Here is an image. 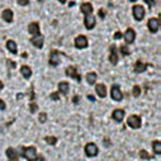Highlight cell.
Instances as JSON below:
<instances>
[{"mask_svg":"<svg viewBox=\"0 0 161 161\" xmlns=\"http://www.w3.org/2000/svg\"><path fill=\"white\" fill-rule=\"evenodd\" d=\"M22 156L25 157L28 161H37V150L34 146L22 147Z\"/></svg>","mask_w":161,"mask_h":161,"instance_id":"cell-1","label":"cell"},{"mask_svg":"<svg viewBox=\"0 0 161 161\" xmlns=\"http://www.w3.org/2000/svg\"><path fill=\"white\" fill-rule=\"evenodd\" d=\"M127 123H128V126H130L131 128H133V130H138V128L141 127V125H142V122H141V117H140V115H136V114H132V115L128 117Z\"/></svg>","mask_w":161,"mask_h":161,"instance_id":"cell-2","label":"cell"},{"mask_svg":"<svg viewBox=\"0 0 161 161\" xmlns=\"http://www.w3.org/2000/svg\"><path fill=\"white\" fill-rule=\"evenodd\" d=\"M88 38L85 37V36H77L76 38H75V47L77 48V50H83V48H86L88 47Z\"/></svg>","mask_w":161,"mask_h":161,"instance_id":"cell-3","label":"cell"},{"mask_svg":"<svg viewBox=\"0 0 161 161\" xmlns=\"http://www.w3.org/2000/svg\"><path fill=\"white\" fill-rule=\"evenodd\" d=\"M132 14H133V17H135L136 20L141 22L143 19V17H145V9H143V7L142 5H135L132 8Z\"/></svg>","mask_w":161,"mask_h":161,"instance_id":"cell-4","label":"cell"},{"mask_svg":"<svg viewBox=\"0 0 161 161\" xmlns=\"http://www.w3.org/2000/svg\"><path fill=\"white\" fill-rule=\"evenodd\" d=\"M98 152H99V148H98V146L95 143L90 142V143H88L85 146V155L88 157H94V156L98 155Z\"/></svg>","mask_w":161,"mask_h":161,"instance_id":"cell-5","label":"cell"},{"mask_svg":"<svg viewBox=\"0 0 161 161\" xmlns=\"http://www.w3.org/2000/svg\"><path fill=\"white\" fill-rule=\"evenodd\" d=\"M66 75H67L69 77H72V79H75L77 83H80V81H81V76H80V74H79L77 69H75L74 66H69V67L66 69Z\"/></svg>","mask_w":161,"mask_h":161,"instance_id":"cell-6","label":"cell"},{"mask_svg":"<svg viewBox=\"0 0 161 161\" xmlns=\"http://www.w3.org/2000/svg\"><path fill=\"white\" fill-rule=\"evenodd\" d=\"M147 27L151 33H156L160 28V19L158 18H150L147 22Z\"/></svg>","mask_w":161,"mask_h":161,"instance_id":"cell-7","label":"cell"},{"mask_svg":"<svg viewBox=\"0 0 161 161\" xmlns=\"http://www.w3.org/2000/svg\"><path fill=\"white\" fill-rule=\"evenodd\" d=\"M110 95H112V99L115 100V102H120V100L123 99V94H122V92H120V89H119L118 85H113L112 86Z\"/></svg>","mask_w":161,"mask_h":161,"instance_id":"cell-8","label":"cell"},{"mask_svg":"<svg viewBox=\"0 0 161 161\" xmlns=\"http://www.w3.org/2000/svg\"><path fill=\"white\" fill-rule=\"evenodd\" d=\"M43 41H45V37L42 34H38V36H33L32 39H31V43L37 47V48H42L43 46Z\"/></svg>","mask_w":161,"mask_h":161,"instance_id":"cell-9","label":"cell"},{"mask_svg":"<svg viewBox=\"0 0 161 161\" xmlns=\"http://www.w3.org/2000/svg\"><path fill=\"white\" fill-rule=\"evenodd\" d=\"M123 37H125V39H126V43H127V45H131V43H133L135 38H136V32H135L132 28H128V29L126 31V33L123 34Z\"/></svg>","mask_w":161,"mask_h":161,"instance_id":"cell-10","label":"cell"},{"mask_svg":"<svg viewBox=\"0 0 161 161\" xmlns=\"http://www.w3.org/2000/svg\"><path fill=\"white\" fill-rule=\"evenodd\" d=\"M61 55V52H58L57 50H53L52 52H51V56H50V65L51 66H57L58 64H60V58H58V56Z\"/></svg>","mask_w":161,"mask_h":161,"instance_id":"cell-11","label":"cell"},{"mask_svg":"<svg viewBox=\"0 0 161 161\" xmlns=\"http://www.w3.org/2000/svg\"><path fill=\"white\" fill-rule=\"evenodd\" d=\"M109 61H110V64L112 65H117V62H118V55H117V48H115V46L113 45V46H110L109 47Z\"/></svg>","mask_w":161,"mask_h":161,"instance_id":"cell-12","label":"cell"},{"mask_svg":"<svg viewBox=\"0 0 161 161\" xmlns=\"http://www.w3.org/2000/svg\"><path fill=\"white\" fill-rule=\"evenodd\" d=\"M123 117H125V110H122V109H115L112 113V118L115 120V122H118V123L122 122Z\"/></svg>","mask_w":161,"mask_h":161,"instance_id":"cell-13","label":"cell"},{"mask_svg":"<svg viewBox=\"0 0 161 161\" xmlns=\"http://www.w3.org/2000/svg\"><path fill=\"white\" fill-rule=\"evenodd\" d=\"M95 17H93L92 14L90 15H85V19H84V24L86 27V29H93L95 27Z\"/></svg>","mask_w":161,"mask_h":161,"instance_id":"cell-14","label":"cell"},{"mask_svg":"<svg viewBox=\"0 0 161 161\" xmlns=\"http://www.w3.org/2000/svg\"><path fill=\"white\" fill-rule=\"evenodd\" d=\"M5 153H7V156H8V160H9V161H18V158H19V156H18L17 151H15L13 147H8V148H7V151H5Z\"/></svg>","mask_w":161,"mask_h":161,"instance_id":"cell-15","label":"cell"},{"mask_svg":"<svg viewBox=\"0 0 161 161\" xmlns=\"http://www.w3.org/2000/svg\"><path fill=\"white\" fill-rule=\"evenodd\" d=\"M28 32L32 34V36H38V34H41L39 33V24L37 22H32L29 23L28 25Z\"/></svg>","mask_w":161,"mask_h":161,"instance_id":"cell-16","label":"cell"},{"mask_svg":"<svg viewBox=\"0 0 161 161\" xmlns=\"http://www.w3.org/2000/svg\"><path fill=\"white\" fill-rule=\"evenodd\" d=\"M80 10L85 15H90L93 13V5L90 3H83L81 7H80Z\"/></svg>","mask_w":161,"mask_h":161,"instance_id":"cell-17","label":"cell"},{"mask_svg":"<svg viewBox=\"0 0 161 161\" xmlns=\"http://www.w3.org/2000/svg\"><path fill=\"white\" fill-rule=\"evenodd\" d=\"M69 90H70V85H69V83H67V81H61V83L58 84V92H60L61 94L67 95Z\"/></svg>","mask_w":161,"mask_h":161,"instance_id":"cell-18","label":"cell"},{"mask_svg":"<svg viewBox=\"0 0 161 161\" xmlns=\"http://www.w3.org/2000/svg\"><path fill=\"white\" fill-rule=\"evenodd\" d=\"M95 90H97V94L100 97V98H105L107 97V88L104 84H98L95 86Z\"/></svg>","mask_w":161,"mask_h":161,"instance_id":"cell-19","label":"cell"},{"mask_svg":"<svg viewBox=\"0 0 161 161\" xmlns=\"http://www.w3.org/2000/svg\"><path fill=\"white\" fill-rule=\"evenodd\" d=\"M146 69H147V65L141 60H138L135 65V71L136 72H143V71H146Z\"/></svg>","mask_w":161,"mask_h":161,"instance_id":"cell-20","label":"cell"},{"mask_svg":"<svg viewBox=\"0 0 161 161\" xmlns=\"http://www.w3.org/2000/svg\"><path fill=\"white\" fill-rule=\"evenodd\" d=\"M2 17H3V19H4L7 23H10V22L13 20V12H12L10 9H5V10L3 12Z\"/></svg>","mask_w":161,"mask_h":161,"instance_id":"cell-21","label":"cell"},{"mask_svg":"<svg viewBox=\"0 0 161 161\" xmlns=\"http://www.w3.org/2000/svg\"><path fill=\"white\" fill-rule=\"evenodd\" d=\"M20 74L23 75L24 79H29V77L32 76V70H31L29 66H22V69H20Z\"/></svg>","mask_w":161,"mask_h":161,"instance_id":"cell-22","label":"cell"},{"mask_svg":"<svg viewBox=\"0 0 161 161\" xmlns=\"http://www.w3.org/2000/svg\"><path fill=\"white\" fill-rule=\"evenodd\" d=\"M7 50H9V52H12V53H17L18 51H17V43L14 42V41H12V39H9V41L7 42Z\"/></svg>","mask_w":161,"mask_h":161,"instance_id":"cell-23","label":"cell"},{"mask_svg":"<svg viewBox=\"0 0 161 161\" xmlns=\"http://www.w3.org/2000/svg\"><path fill=\"white\" fill-rule=\"evenodd\" d=\"M97 79H98V75L95 72H89L86 75V81L90 84V85H94L95 81H97Z\"/></svg>","mask_w":161,"mask_h":161,"instance_id":"cell-24","label":"cell"},{"mask_svg":"<svg viewBox=\"0 0 161 161\" xmlns=\"http://www.w3.org/2000/svg\"><path fill=\"white\" fill-rule=\"evenodd\" d=\"M152 148H153V153L155 155H157V156L161 155V142L160 141H153Z\"/></svg>","mask_w":161,"mask_h":161,"instance_id":"cell-25","label":"cell"},{"mask_svg":"<svg viewBox=\"0 0 161 161\" xmlns=\"http://www.w3.org/2000/svg\"><path fill=\"white\" fill-rule=\"evenodd\" d=\"M45 141H46L48 145H56L57 138H56V137H53V136H47V137H45Z\"/></svg>","mask_w":161,"mask_h":161,"instance_id":"cell-26","label":"cell"},{"mask_svg":"<svg viewBox=\"0 0 161 161\" xmlns=\"http://www.w3.org/2000/svg\"><path fill=\"white\" fill-rule=\"evenodd\" d=\"M119 50H120V53H122L123 56H128V55L131 53V51H130L128 47H126V46H120Z\"/></svg>","mask_w":161,"mask_h":161,"instance_id":"cell-27","label":"cell"},{"mask_svg":"<svg viewBox=\"0 0 161 161\" xmlns=\"http://www.w3.org/2000/svg\"><path fill=\"white\" fill-rule=\"evenodd\" d=\"M132 94H133V97H135V98L140 97V94H141V88H140L138 85L133 86V92H132Z\"/></svg>","mask_w":161,"mask_h":161,"instance_id":"cell-28","label":"cell"},{"mask_svg":"<svg viewBox=\"0 0 161 161\" xmlns=\"http://www.w3.org/2000/svg\"><path fill=\"white\" fill-rule=\"evenodd\" d=\"M140 157H141V158H148V160H150L152 156H151V155H148V153H147V151L141 150V151H140Z\"/></svg>","mask_w":161,"mask_h":161,"instance_id":"cell-29","label":"cell"},{"mask_svg":"<svg viewBox=\"0 0 161 161\" xmlns=\"http://www.w3.org/2000/svg\"><path fill=\"white\" fill-rule=\"evenodd\" d=\"M38 119H39V122H41V123H45L47 120V114L46 113H41V114H39V117H38Z\"/></svg>","mask_w":161,"mask_h":161,"instance_id":"cell-30","label":"cell"},{"mask_svg":"<svg viewBox=\"0 0 161 161\" xmlns=\"http://www.w3.org/2000/svg\"><path fill=\"white\" fill-rule=\"evenodd\" d=\"M7 65H8V67H9V69H14V67L17 66V64H15V62H13L12 60H7Z\"/></svg>","mask_w":161,"mask_h":161,"instance_id":"cell-31","label":"cell"},{"mask_svg":"<svg viewBox=\"0 0 161 161\" xmlns=\"http://www.w3.org/2000/svg\"><path fill=\"white\" fill-rule=\"evenodd\" d=\"M29 109H31V112H32V113H34V112L38 109V107H37V104H36V103H33V102H32V103H31V105H29Z\"/></svg>","mask_w":161,"mask_h":161,"instance_id":"cell-32","label":"cell"},{"mask_svg":"<svg viewBox=\"0 0 161 161\" xmlns=\"http://www.w3.org/2000/svg\"><path fill=\"white\" fill-rule=\"evenodd\" d=\"M17 2H18V4H19V5H22V7L28 5V4H29V0H17Z\"/></svg>","mask_w":161,"mask_h":161,"instance_id":"cell-33","label":"cell"},{"mask_svg":"<svg viewBox=\"0 0 161 161\" xmlns=\"http://www.w3.org/2000/svg\"><path fill=\"white\" fill-rule=\"evenodd\" d=\"M51 99H52V100H58V99H60V94H58L57 92H56V93H52V94H51Z\"/></svg>","mask_w":161,"mask_h":161,"instance_id":"cell-34","label":"cell"},{"mask_svg":"<svg viewBox=\"0 0 161 161\" xmlns=\"http://www.w3.org/2000/svg\"><path fill=\"white\" fill-rule=\"evenodd\" d=\"M145 3H147L148 8H152L155 5V0H145Z\"/></svg>","mask_w":161,"mask_h":161,"instance_id":"cell-35","label":"cell"},{"mask_svg":"<svg viewBox=\"0 0 161 161\" xmlns=\"http://www.w3.org/2000/svg\"><path fill=\"white\" fill-rule=\"evenodd\" d=\"M122 33H120V32H115L114 33V39H120V38H122Z\"/></svg>","mask_w":161,"mask_h":161,"instance_id":"cell-36","label":"cell"},{"mask_svg":"<svg viewBox=\"0 0 161 161\" xmlns=\"http://www.w3.org/2000/svg\"><path fill=\"white\" fill-rule=\"evenodd\" d=\"M5 103H4V100H2V99H0V110H4L5 109Z\"/></svg>","mask_w":161,"mask_h":161,"instance_id":"cell-37","label":"cell"},{"mask_svg":"<svg viewBox=\"0 0 161 161\" xmlns=\"http://www.w3.org/2000/svg\"><path fill=\"white\" fill-rule=\"evenodd\" d=\"M79 99H80V98L76 95V97H74V98H72V102H74L75 104H77V103H79Z\"/></svg>","mask_w":161,"mask_h":161,"instance_id":"cell-38","label":"cell"},{"mask_svg":"<svg viewBox=\"0 0 161 161\" xmlns=\"http://www.w3.org/2000/svg\"><path fill=\"white\" fill-rule=\"evenodd\" d=\"M104 15H105V14H104V10H103V9H100V10H99V17L104 18Z\"/></svg>","mask_w":161,"mask_h":161,"instance_id":"cell-39","label":"cell"},{"mask_svg":"<svg viewBox=\"0 0 161 161\" xmlns=\"http://www.w3.org/2000/svg\"><path fill=\"white\" fill-rule=\"evenodd\" d=\"M88 99H89L90 102H95V98H94L93 95H88Z\"/></svg>","mask_w":161,"mask_h":161,"instance_id":"cell-40","label":"cell"},{"mask_svg":"<svg viewBox=\"0 0 161 161\" xmlns=\"http://www.w3.org/2000/svg\"><path fill=\"white\" fill-rule=\"evenodd\" d=\"M3 88H4V84H3V81H2V80H0V92L3 90Z\"/></svg>","mask_w":161,"mask_h":161,"instance_id":"cell-41","label":"cell"},{"mask_svg":"<svg viewBox=\"0 0 161 161\" xmlns=\"http://www.w3.org/2000/svg\"><path fill=\"white\" fill-rule=\"evenodd\" d=\"M58 2H60L61 4H65V3H66V0H58Z\"/></svg>","mask_w":161,"mask_h":161,"instance_id":"cell-42","label":"cell"},{"mask_svg":"<svg viewBox=\"0 0 161 161\" xmlns=\"http://www.w3.org/2000/svg\"><path fill=\"white\" fill-rule=\"evenodd\" d=\"M130 2H136V0H130Z\"/></svg>","mask_w":161,"mask_h":161,"instance_id":"cell-43","label":"cell"}]
</instances>
